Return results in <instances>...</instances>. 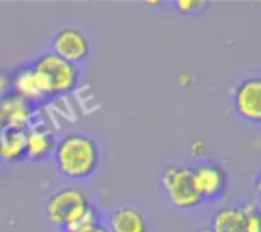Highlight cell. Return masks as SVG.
I'll return each instance as SVG.
<instances>
[{
  "label": "cell",
  "mask_w": 261,
  "mask_h": 232,
  "mask_svg": "<svg viewBox=\"0 0 261 232\" xmlns=\"http://www.w3.org/2000/svg\"><path fill=\"white\" fill-rule=\"evenodd\" d=\"M101 223L99 211L93 203H90L80 216H76L69 225L63 228V232H83Z\"/></svg>",
  "instance_id": "5bb4252c"
},
{
  "label": "cell",
  "mask_w": 261,
  "mask_h": 232,
  "mask_svg": "<svg viewBox=\"0 0 261 232\" xmlns=\"http://www.w3.org/2000/svg\"><path fill=\"white\" fill-rule=\"evenodd\" d=\"M52 50L60 58L78 64L90 54V40L84 32L75 28H63L52 37Z\"/></svg>",
  "instance_id": "52a82bcc"
},
{
  "label": "cell",
  "mask_w": 261,
  "mask_h": 232,
  "mask_svg": "<svg viewBox=\"0 0 261 232\" xmlns=\"http://www.w3.org/2000/svg\"><path fill=\"white\" fill-rule=\"evenodd\" d=\"M54 161L64 177L83 181L95 173L101 161V153L98 144L90 136L70 133L57 141Z\"/></svg>",
  "instance_id": "6da1fadb"
},
{
  "label": "cell",
  "mask_w": 261,
  "mask_h": 232,
  "mask_svg": "<svg viewBox=\"0 0 261 232\" xmlns=\"http://www.w3.org/2000/svg\"><path fill=\"white\" fill-rule=\"evenodd\" d=\"M90 203L92 202L81 188L63 187L47 197L44 203V214L50 223L63 229Z\"/></svg>",
  "instance_id": "277c9868"
},
{
  "label": "cell",
  "mask_w": 261,
  "mask_h": 232,
  "mask_svg": "<svg viewBox=\"0 0 261 232\" xmlns=\"http://www.w3.org/2000/svg\"><path fill=\"white\" fill-rule=\"evenodd\" d=\"M32 67L37 72L46 95L57 96L72 92L80 81V69L54 52H46L32 61Z\"/></svg>",
  "instance_id": "7a4b0ae2"
},
{
  "label": "cell",
  "mask_w": 261,
  "mask_h": 232,
  "mask_svg": "<svg viewBox=\"0 0 261 232\" xmlns=\"http://www.w3.org/2000/svg\"><path fill=\"white\" fill-rule=\"evenodd\" d=\"M57 145L55 135L44 125L26 128V158L29 161H44L54 154Z\"/></svg>",
  "instance_id": "9c48e42d"
},
{
  "label": "cell",
  "mask_w": 261,
  "mask_h": 232,
  "mask_svg": "<svg viewBox=\"0 0 261 232\" xmlns=\"http://www.w3.org/2000/svg\"><path fill=\"white\" fill-rule=\"evenodd\" d=\"M83 232H109V229H107V226H104L102 223H99V225H96V226H93V228H90V229Z\"/></svg>",
  "instance_id": "ac0fdd59"
},
{
  "label": "cell",
  "mask_w": 261,
  "mask_h": 232,
  "mask_svg": "<svg viewBox=\"0 0 261 232\" xmlns=\"http://www.w3.org/2000/svg\"><path fill=\"white\" fill-rule=\"evenodd\" d=\"M161 188L165 199L176 210H193L203 202L196 190L193 170L187 165H165L161 173Z\"/></svg>",
  "instance_id": "3957f363"
},
{
  "label": "cell",
  "mask_w": 261,
  "mask_h": 232,
  "mask_svg": "<svg viewBox=\"0 0 261 232\" xmlns=\"http://www.w3.org/2000/svg\"><path fill=\"white\" fill-rule=\"evenodd\" d=\"M31 113L32 106L14 93L0 99V125L3 128H28Z\"/></svg>",
  "instance_id": "30bf717a"
},
{
  "label": "cell",
  "mask_w": 261,
  "mask_h": 232,
  "mask_svg": "<svg viewBox=\"0 0 261 232\" xmlns=\"http://www.w3.org/2000/svg\"><path fill=\"white\" fill-rule=\"evenodd\" d=\"M12 93V78L11 72L0 70V99Z\"/></svg>",
  "instance_id": "e0dca14e"
},
{
  "label": "cell",
  "mask_w": 261,
  "mask_h": 232,
  "mask_svg": "<svg viewBox=\"0 0 261 232\" xmlns=\"http://www.w3.org/2000/svg\"><path fill=\"white\" fill-rule=\"evenodd\" d=\"M193 170L196 190L202 200H217L225 196L228 188V173L225 167L216 161H199Z\"/></svg>",
  "instance_id": "5b68a950"
},
{
  "label": "cell",
  "mask_w": 261,
  "mask_h": 232,
  "mask_svg": "<svg viewBox=\"0 0 261 232\" xmlns=\"http://www.w3.org/2000/svg\"><path fill=\"white\" fill-rule=\"evenodd\" d=\"M107 229L109 232H148V222L141 210L124 205L110 213Z\"/></svg>",
  "instance_id": "8fae6325"
},
{
  "label": "cell",
  "mask_w": 261,
  "mask_h": 232,
  "mask_svg": "<svg viewBox=\"0 0 261 232\" xmlns=\"http://www.w3.org/2000/svg\"><path fill=\"white\" fill-rule=\"evenodd\" d=\"M2 130H3V127H2V125H0V132H2Z\"/></svg>",
  "instance_id": "ffe728a7"
},
{
  "label": "cell",
  "mask_w": 261,
  "mask_h": 232,
  "mask_svg": "<svg viewBox=\"0 0 261 232\" xmlns=\"http://www.w3.org/2000/svg\"><path fill=\"white\" fill-rule=\"evenodd\" d=\"M242 210L245 214V232H260V207L257 199L248 200Z\"/></svg>",
  "instance_id": "9a60e30c"
},
{
  "label": "cell",
  "mask_w": 261,
  "mask_h": 232,
  "mask_svg": "<svg viewBox=\"0 0 261 232\" xmlns=\"http://www.w3.org/2000/svg\"><path fill=\"white\" fill-rule=\"evenodd\" d=\"M208 6H210V2H203V0H177V2H173V8L182 15L202 14L203 11L208 9Z\"/></svg>",
  "instance_id": "2e32d148"
},
{
  "label": "cell",
  "mask_w": 261,
  "mask_h": 232,
  "mask_svg": "<svg viewBox=\"0 0 261 232\" xmlns=\"http://www.w3.org/2000/svg\"><path fill=\"white\" fill-rule=\"evenodd\" d=\"M232 107L239 118L251 124L261 122V80L251 76L242 80L232 90Z\"/></svg>",
  "instance_id": "8992f818"
},
{
  "label": "cell",
  "mask_w": 261,
  "mask_h": 232,
  "mask_svg": "<svg viewBox=\"0 0 261 232\" xmlns=\"http://www.w3.org/2000/svg\"><path fill=\"white\" fill-rule=\"evenodd\" d=\"M196 232H214V231H213L210 226H202V228H199Z\"/></svg>",
  "instance_id": "d6986e66"
},
{
  "label": "cell",
  "mask_w": 261,
  "mask_h": 232,
  "mask_svg": "<svg viewBox=\"0 0 261 232\" xmlns=\"http://www.w3.org/2000/svg\"><path fill=\"white\" fill-rule=\"evenodd\" d=\"M12 78V93L23 101L29 102L31 106L40 104L49 96L46 95L41 81L37 72L32 67V63L21 64L11 72Z\"/></svg>",
  "instance_id": "ba28073f"
},
{
  "label": "cell",
  "mask_w": 261,
  "mask_h": 232,
  "mask_svg": "<svg viewBox=\"0 0 261 232\" xmlns=\"http://www.w3.org/2000/svg\"><path fill=\"white\" fill-rule=\"evenodd\" d=\"M26 158V128L8 127L0 132V161L8 164Z\"/></svg>",
  "instance_id": "7c38bea8"
},
{
  "label": "cell",
  "mask_w": 261,
  "mask_h": 232,
  "mask_svg": "<svg viewBox=\"0 0 261 232\" xmlns=\"http://www.w3.org/2000/svg\"><path fill=\"white\" fill-rule=\"evenodd\" d=\"M214 232H245V214L242 207L225 205L219 208L211 219Z\"/></svg>",
  "instance_id": "4fadbf2b"
}]
</instances>
